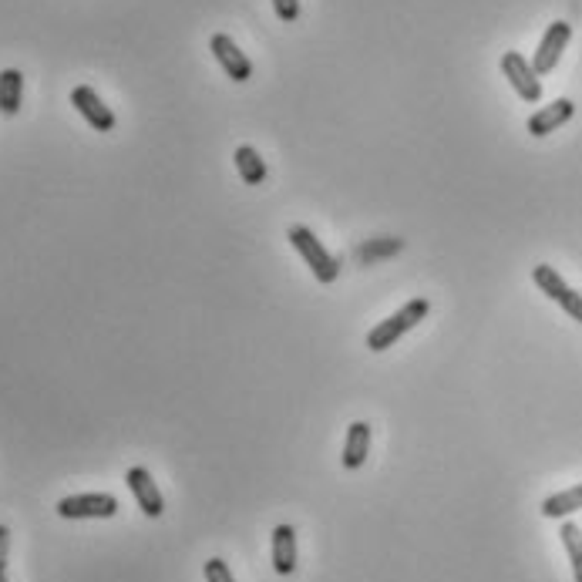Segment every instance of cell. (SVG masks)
<instances>
[{
  "instance_id": "obj_1",
  "label": "cell",
  "mask_w": 582,
  "mask_h": 582,
  "mask_svg": "<svg viewBox=\"0 0 582 582\" xmlns=\"http://www.w3.org/2000/svg\"><path fill=\"white\" fill-rule=\"evenodd\" d=\"M428 310H431V303L424 300V297L408 300L401 310L391 313V317H387V320H381V323H377V327L371 330V334H367V350H374V354H381V350L394 347L397 340H401L404 334H408V330H414L424 317H428Z\"/></svg>"
},
{
  "instance_id": "obj_2",
  "label": "cell",
  "mask_w": 582,
  "mask_h": 582,
  "mask_svg": "<svg viewBox=\"0 0 582 582\" xmlns=\"http://www.w3.org/2000/svg\"><path fill=\"white\" fill-rule=\"evenodd\" d=\"M286 239H290V246L303 256V263L310 266V273L317 276L320 283H334L340 276V263L320 246V239L313 236L307 226H290L286 229Z\"/></svg>"
},
{
  "instance_id": "obj_3",
  "label": "cell",
  "mask_w": 582,
  "mask_h": 582,
  "mask_svg": "<svg viewBox=\"0 0 582 582\" xmlns=\"http://www.w3.org/2000/svg\"><path fill=\"white\" fill-rule=\"evenodd\" d=\"M532 280H535V286H539V290L545 293V297H549L552 303H559V307L566 310L576 323H582V293H576L566 280H562L556 266L539 263V266L532 270Z\"/></svg>"
},
{
  "instance_id": "obj_4",
  "label": "cell",
  "mask_w": 582,
  "mask_h": 582,
  "mask_svg": "<svg viewBox=\"0 0 582 582\" xmlns=\"http://www.w3.org/2000/svg\"><path fill=\"white\" fill-rule=\"evenodd\" d=\"M61 519H112L118 515V498L108 492H88V495H68L58 502Z\"/></svg>"
},
{
  "instance_id": "obj_5",
  "label": "cell",
  "mask_w": 582,
  "mask_h": 582,
  "mask_svg": "<svg viewBox=\"0 0 582 582\" xmlns=\"http://www.w3.org/2000/svg\"><path fill=\"white\" fill-rule=\"evenodd\" d=\"M572 38V24L569 21H552L549 27H545L539 48H535V58H532V68L535 75H549V71H556V64L562 58V51H566V44Z\"/></svg>"
},
{
  "instance_id": "obj_6",
  "label": "cell",
  "mask_w": 582,
  "mask_h": 582,
  "mask_svg": "<svg viewBox=\"0 0 582 582\" xmlns=\"http://www.w3.org/2000/svg\"><path fill=\"white\" fill-rule=\"evenodd\" d=\"M502 75L508 78V85L519 91L522 101H539L542 98V81L535 75L532 61H525L519 51H505L502 54Z\"/></svg>"
},
{
  "instance_id": "obj_7",
  "label": "cell",
  "mask_w": 582,
  "mask_h": 582,
  "mask_svg": "<svg viewBox=\"0 0 582 582\" xmlns=\"http://www.w3.org/2000/svg\"><path fill=\"white\" fill-rule=\"evenodd\" d=\"M209 51H212V58H216L219 64H223V71L233 81H249L253 78V61L246 58L243 51H239V44L229 38V34H212V41H209Z\"/></svg>"
},
{
  "instance_id": "obj_8",
  "label": "cell",
  "mask_w": 582,
  "mask_h": 582,
  "mask_svg": "<svg viewBox=\"0 0 582 582\" xmlns=\"http://www.w3.org/2000/svg\"><path fill=\"white\" fill-rule=\"evenodd\" d=\"M125 485H128V492L135 495L138 508H142L149 519H159V515L165 512V498L159 492V485L152 482L149 468H128L125 471Z\"/></svg>"
},
{
  "instance_id": "obj_9",
  "label": "cell",
  "mask_w": 582,
  "mask_h": 582,
  "mask_svg": "<svg viewBox=\"0 0 582 582\" xmlns=\"http://www.w3.org/2000/svg\"><path fill=\"white\" fill-rule=\"evenodd\" d=\"M71 105L78 108V115L95 128V132H112L115 128V112L98 98V91L91 85H78L71 91Z\"/></svg>"
},
{
  "instance_id": "obj_10",
  "label": "cell",
  "mask_w": 582,
  "mask_h": 582,
  "mask_svg": "<svg viewBox=\"0 0 582 582\" xmlns=\"http://www.w3.org/2000/svg\"><path fill=\"white\" fill-rule=\"evenodd\" d=\"M572 115H576V105H572L569 98H559V101H552V105L539 108V112H535L529 122H525V128H529V135L545 138V135L556 132L559 125H566Z\"/></svg>"
},
{
  "instance_id": "obj_11",
  "label": "cell",
  "mask_w": 582,
  "mask_h": 582,
  "mask_svg": "<svg viewBox=\"0 0 582 582\" xmlns=\"http://www.w3.org/2000/svg\"><path fill=\"white\" fill-rule=\"evenodd\" d=\"M273 569L280 576L297 572V532H293V525H276L273 529Z\"/></svg>"
},
{
  "instance_id": "obj_12",
  "label": "cell",
  "mask_w": 582,
  "mask_h": 582,
  "mask_svg": "<svg viewBox=\"0 0 582 582\" xmlns=\"http://www.w3.org/2000/svg\"><path fill=\"white\" fill-rule=\"evenodd\" d=\"M367 451H371V424L354 421L347 428V441H344V455H340V461H344L347 471H357V468H364Z\"/></svg>"
},
{
  "instance_id": "obj_13",
  "label": "cell",
  "mask_w": 582,
  "mask_h": 582,
  "mask_svg": "<svg viewBox=\"0 0 582 582\" xmlns=\"http://www.w3.org/2000/svg\"><path fill=\"white\" fill-rule=\"evenodd\" d=\"M21 101H24V75L17 68H4L0 71V112L14 118L21 112Z\"/></svg>"
},
{
  "instance_id": "obj_14",
  "label": "cell",
  "mask_w": 582,
  "mask_h": 582,
  "mask_svg": "<svg viewBox=\"0 0 582 582\" xmlns=\"http://www.w3.org/2000/svg\"><path fill=\"white\" fill-rule=\"evenodd\" d=\"M582 512V482L566 488V492H556L542 502V515L545 519H566V515Z\"/></svg>"
},
{
  "instance_id": "obj_15",
  "label": "cell",
  "mask_w": 582,
  "mask_h": 582,
  "mask_svg": "<svg viewBox=\"0 0 582 582\" xmlns=\"http://www.w3.org/2000/svg\"><path fill=\"white\" fill-rule=\"evenodd\" d=\"M233 162H236V169H239V175H243L246 186H260V182H266V162L253 145H239V149L233 152Z\"/></svg>"
},
{
  "instance_id": "obj_16",
  "label": "cell",
  "mask_w": 582,
  "mask_h": 582,
  "mask_svg": "<svg viewBox=\"0 0 582 582\" xmlns=\"http://www.w3.org/2000/svg\"><path fill=\"white\" fill-rule=\"evenodd\" d=\"M559 535H562V545H566V552H569L572 576H576V582H582V529L576 522H566L559 529Z\"/></svg>"
},
{
  "instance_id": "obj_17",
  "label": "cell",
  "mask_w": 582,
  "mask_h": 582,
  "mask_svg": "<svg viewBox=\"0 0 582 582\" xmlns=\"http://www.w3.org/2000/svg\"><path fill=\"white\" fill-rule=\"evenodd\" d=\"M397 249H404V239H391V236H387L384 243H364V246H357V256H360V260H377V256H391V253H397Z\"/></svg>"
},
{
  "instance_id": "obj_18",
  "label": "cell",
  "mask_w": 582,
  "mask_h": 582,
  "mask_svg": "<svg viewBox=\"0 0 582 582\" xmlns=\"http://www.w3.org/2000/svg\"><path fill=\"white\" fill-rule=\"evenodd\" d=\"M202 572H206V582H236L233 569H229L223 559H209L206 566H202Z\"/></svg>"
},
{
  "instance_id": "obj_19",
  "label": "cell",
  "mask_w": 582,
  "mask_h": 582,
  "mask_svg": "<svg viewBox=\"0 0 582 582\" xmlns=\"http://www.w3.org/2000/svg\"><path fill=\"white\" fill-rule=\"evenodd\" d=\"M273 11H276V17H280V21H297L300 17V0H273Z\"/></svg>"
},
{
  "instance_id": "obj_20",
  "label": "cell",
  "mask_w": 582,
  "mask_h": 582,
  "mask_svg": "<svg viewBox=\"0 0 582 582\" xmlns=\"http://www.w3.org/2000/svg\"><path fill=\"white\" fill-rule=\"evenodd\" d=\"M7 556H11V529L0 525V572H7Z\"/></svg>"
},
{
  "instance_id": "obj_21",
  "label": "cell",
  "mask_w": 582,
  "mask_h": 582,
  "mask_svg": "<svg viewBox=\"0 0 582 582\" xmlns=\"http://www.w3.org/2000/svg\"><path fill=\"white\" fill-rule=\"evenodd\" d=\"M0 582H7V572H0Z\"/></svg>"
}]
</instances>
